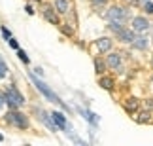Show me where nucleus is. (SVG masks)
<instances>
[{"mask_svg":"<svg viewBox=\"0 0 153 146\" xmlns=\"http://www.w3.org/2000/svg\"><path fill=\"white\" fill-rule=\"evenodd\" d=\"M25 11L28 15H34V10H32V6H25Z\"/></svg>","mask_w":153,"mask_h":146,"instance_id":"nucleus-25","label":"nucleus"},{"mask_svg":"<svg viewBox=\"0 0 153 146\" xmlns=\"http://www.w3.org/2000/svg\"><path fill=\"white\" fill-rule=\"evenodd\" d=\"M111 44H114V42H111V38H108V36H100V38L95 42V48L100 51V53H108V51L111 49Z\"/></svg>","mask_w":153,"mask_h":146,"instance_id":"nucleus-8","label":"nucleus"},{"mask_svg":"<svg viewBox=\"0 0 153 146\" xmlns=\"http://www.w3.org/2000/svg\"><path fill=\"white\" fill-rule=\"evenodd\" d=\"M66 25H68V23H61L59 27H61L62 34H66V36H72V34H74V28H72V27H66Z\"/></svg>","mask_w":153,"mask_h":146,"instance_id":"nucleus-20","label":"nucleus"},{"mask_svg":"<svg viewBox=\"0 0 153 146\" xmlns=\"http://www.w3.org/2000/svg\"><path fill=\"white\" fill-rule=\"evenodd\" d=\"M34 112L38 114V120L42 121V124H44L45 127H48L49 131H53V133H55V131L59 129V127H57V124L53 121V118H51V114H49V112H45L44 108H34Z\"/></svg>","mask_w":153,"mask_h":146,"instance_id":"nucleus-5","label":"nucleus"},{"mask_svg":"<svg viewBox=\"0 0 153 146\" xmlns=\"http://www.w3.org/2000/svg\"><path fill=\"white\" fill-rule=\"evenodd\" d=\"M148 46H149V40H148V36H144V34L136 36V38H134V42H132V48H136V49H140V51L148 49Z\"/></svg>","mask_w":153,"mask_h":146,"instance_id":"nucleus-12","label":"nucleus"},{"mask_svg":"<svg viewBox=\"0 0 153 146\" xmlns=\"http://www.w3.org/2000/svg\"><path fill=\"white\" fill-rule=\"evenodd\" d=\"M136 31H134V28H127V27H123L119 32L115 34L117 36V40H119V42H123V44H132L134 42V38H136Z\"/></svg>","mask_w":153,"mask_h":146,"instance_id":"nucleus-7","label":"nucleus"},{"mask_svg":"<svg viewBox=\"0 0 153 146\" xmlns=\"http://www.w3.org/2000/svg\"><path fill=\"white\" fill-rule=\"evenodd\" d=\"M0 68H2L4 72H8V67H6V63L2 61V57H0Z\"/></svg>","mask_w":153,"mask_h":146,"instance_id":"nucleus-26","label":"nucleus"},{"mask_svg":"<svg viewBox=\"0 0 153 146\" xmlns=\"http://www.w3.org/2000/svg\"><path fill=\"white\" fill-rule=\"evenodd\" d=\"M81 114H83V118L89 121L91 125H97L98 124V118H97V114H93V112H89V110H79Z\"/></svg>","mask_w":153,"mask_h":146,"instance_id":"nucleus-17","label":"nucleus"},{"mask_svg":"<svg viewBox=\"0 0 153 146\" xmlns=\"http://www.w3.org/2000/svg\"><path fill=\"white\" fill-rule=\"evenodd\" d=\"M34 2H40V0H34Z\"/></svg>","mask_w":153,"mask_h":146,"instance_id":"nucleus-30","label":"nucleus"},{"mask_svg":"<svg viewBox=\"0 0 153 146\" xmlns=\"http://www.w3.org/2000/svg\"><path fill=\"white\" fill-rule=\"evenodd\" d=\"M55 10H57V13H68V10H70V4H68V0H55Z\"/></svg>","mask_w":153,"mask_h":146,"instance_id":"nucleus-14","label":"nucleus"},{"mask_svg":"<svg viewBox=\"0 0 153 146\" xmlns=\"http://www.w3.org/2000/svg\"><path fill=\"white\" fill-rule=\"evenodd\" d=\"M8 44H10L13 49H19V44H17V40H13V38H10V40H8Z\"/></svg>","mask_w":153,"mask_h":146,"instance_id":"nucleus-24","label":"nucleus"},{"mask_svg":"<svg viewBox=\"0 0 153 146\" xmlns=\"http://www.w3.org/2000/svg\"><path fill=\"white\" fill-rule=\"evenodd\" d=\"M4 99H6V104H8L10 110H17L19 106L25 104V97H23L21 93L17 91V87H13V85H10L8 89L4 91Z\"/></svg>","mask_w":153,"mask_h":146,"instance_id":"nucleus-2","label":"nucleus"},{"mask_svg":"<svg viewBox=\"0 0 153 146\" xmlns=\"http://www.w3.org/2000/svg\"><path fill=\"white\" fill-rule=\"evenodd\" d=\"M142 8H144V13H148V15L153 13V2H151V0H144V6H142Z\"/></svg>","mask_w":153,"mask_h":146,"instance_id":"nucleus-19","label":"nucleus"},{"mask_svg":"<svg viewBox=\"0 0 153 146\" xmlns=\"http://www.w3.org/2000/svg\"><path fill=\"white\" fill-rule=\"evenodd\" d=\"M106 17L110 19H117V21H128V17H131V11H128L127 8H123V6H111V8L108 10V13H106Z\"/></svg>","mask_w":153,"mask_h":146,"instance_id":"nucleus-4","label":"nucleus"},{"mask_svg":"<svg viewBox=\"0 0 153 146\" xmlns=\"http://www.w3.org/2000/svg\"><path fill=\"white\" fill-rule=\"evenodd\" d=\"M17 57H19V61H23L25 65H28V63H30V61H28V57H27V53H25L23 49H17Z\"/></svg>","mask_w":153,"mask_h":146,"instance_id":"nucleus-21","label":"nucleus"},{"mask_svg":"<svg viewBox=\"0 0 153 146\" xmlns=\"http://www.w3.org/2000/svg\"><path fill=\"white\" fill-rule=\"evenodd\" d=\"M2 141H4V137H2V135H0V142H2Z\"/></svg>","mask_w":153,"mask_h":146,"instance_id":"nucleus-29","label":"nucleus"},{"mask_svg":"<svg viewBox=\"0 0 153 146\" xmlns=\"http://www.w3.org/2000/svg\"><path fill=\"white\" fill-rule=\"evenodd\" d=\"M106 63H108V68H114V70H117V68H121V53H110L108 57H106Z\"/></svg>","mask_w":153,"mask_h":146,"instance_id":"nucleus-11","label":"nucleus"},{"mask_svg":"<svg viewBox=\"0 0 153 146\" xmlns=\"http://www.w3.org/2000/svg\"><path fill=\"white\" fill-rule=\"evenodd\" d=\"M0 31H2V36H4V40H6V42H8V40L11 38V32L8 31V28H6V27H2V28H0Z\"/></svg>","mask_w":153,"mask_h":146,"instance_id":"nucleus-23","label":"nucleus"},{"mask_svg":"<svg viewBox=\"0 0 153 146\" xmlns=\"http://www.w3.org/2000/svg\"><path fill=\"white\" fill-rule=\"evenodd\" d=\"M51 118H53V121H55V124H57V127H59V129H70V125L66 124V116H64L62 112H57V110H53V112H51Z\"/></svg>","mask_w":153,"mask_h":146,"instance_id":"nucleus-9","label":"nucleus"},{"mask_svg":"<svg viewBox=\"0 0 153 146\" xmlns=\"http://www.w3.org/2000/svg\"><path fill=\"white\" fill-rule=\"evenodd\" d=\"M4 76H6V72L2 70V68H0V80H2V78H4Z\"/></svg>","mask_w":153,"mask_h":146,"instance_id":"nucleus-28","label":"nucleus"},{"mask_svg":"<svg viewBox=\"0 0 153 146\" xmlns=\"http://www.w3.org/2000/svg\"><path fill=\"white\" fill-rule=\"evenodd\" d=\"M149 27H151V23L148 21V17H144V15L132 17V28H134L138 34H144L146 31H149Z\"/></svg>","mask_w":153,"mask_h":146,"instance_id":"nucleus-6","label":"nucleus"},{"mask_svg":"<svg viewBox=\"0 0 153 146\" xmlns=\"http://www.w3.org/2000/svg\"><path fill=\"white\" fill-rule=\"evenodd\" d=\"M4 104H6V99H4V93H2V95H0V108H2Z\"/></svg>","mask_w":153,"mask_h":146,"instance_id":"nucleus-27","label":"nucleus"},{"mask_svg":"<svg viewBox=\"0 0 153 146\" xmlns=\"http://www.w3.org/2000/svg\"><path fill=\"white\" fill-rule=\"evenodd\" d=\"M123 27H125V25H123V21H117V19H110V23H108V28H110L114 34H117Z\"/></svg>","mask_w":153,"mask_h":146,"instance_id":"nucleus-15","label":"nucleus"},{"mask_svg":"<svg viewBox=\"0 0 153 146\" xmlns=\"http://www.w3.org/2000/svg\"><path fill=\"white\" fill-rule=\"evenodd\" d=\"M98 85L102 87V89H114V85H115V82H114V78H110V76H100L98 78Z\"/></svg>","mask_w":153,"mask_h":146,"instance_id":"nucleus-13","label":"nucleus"},{"mask_svg":"<svg viewBox=\"0 0 153 146\" xmlns=\"http://www.w3.org/2000/svg\"><path fill=\"white\" fill-rule=\"evenodd\" d=\"M30 80H32V84L36 85L38 89H40V91H42V95H44V97H48V99H49L51 103H55V104H59V106H62L64 110H66V112H70V106H68V104H64V103L61 101V99H59V97L55 95V93H53V91L49 89V87H48V85L44 84L42 80H38V78H36V76H34V74H30Z\"/></svg>","mask_w":153,"mask_h":146,"instance_id":"nucleus-1","label":"nucleus"},{"mask_svg":"<svg viewBox=\"0 0 153 146\" xmlns=\"http://www.w3.org/2000/svg\"><path fill=\"white\" fill-rule=\"evenodd\" d=\"M106 68H108V63L97 57V59H95V70H97V74H100V76H102V74L106 72Z\"/></svg>","mask_w":153,"mask_h":146,"instance_id":"nucleus-16","label":"nucleus"},{"mask_svg":"<svg viewBox=\"0 0 153 146\" xmlns=\"http://www.w3.org/2000/svg\"><path fill=\"white\" fill-rule=\"evenodd\" d=\"M6 124L15 125L17 129H28L30 127V121H28L27 114L19 112V110H11V112L6 114Z\"/></svg>","mask_w":153,"mask_h":146,"instance_id":"nucleus-3","label":"nucleus"},{"mask_svg":"<svg viewBox=\"0 0 153 146\" xmlns=\"http://www.w3.org/2000/svg\"><path fill=\"white\" fill-rule=\"evenodd\" d=\"M42 13H44V17H45V21H49L51 25H61V19H59V15L55 13V11H53L51 6H45Z\"/></svg>","mask_w":153,"mask_h":146,"instance_id":"nucleus-10","label":"nucleus"},{"mask_svg":"<svg viewBox=\"0 0 153 146\" xmlns=\"http://www.w3.org/2000/svg\"><path fill=\"white\" fill-rule=\"evenodd\" d=\"M106 4H108V0H91V6H93V8H102V6H106Z\"/></svg>","mask_w":153,"mask_h":146,"instance_id":"nucleus-22","label":"nucleus"},{"mask_svg":"<svg viewBox=\"0 0 153 146\" xmlns=\"http://www.w3.org/2000/svg\"><path fill=\"white\" fill-rule=\"evenodd\" d=\"M125 108L128 110V112H134V110L138 108V101H136V99H128V103L125 104Z\"/></svg>","mask_w":153,"mask_h":146,"instance_id":"nucleus-18","label":"nucleus"}]
</instances>
